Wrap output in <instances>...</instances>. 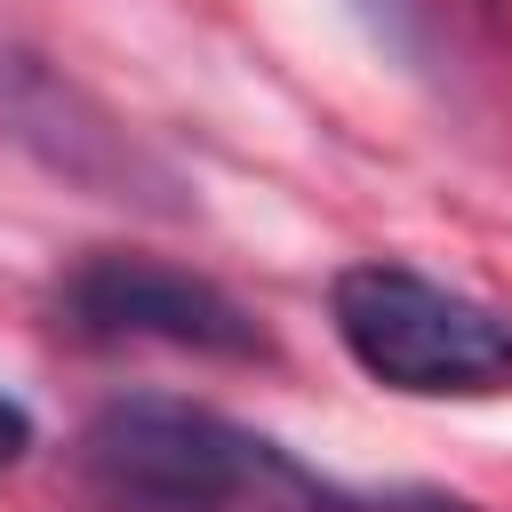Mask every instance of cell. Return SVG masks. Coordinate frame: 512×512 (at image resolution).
Listing matches in <instances>:
<instances>
[{"mask_svg": "<svg viewBox=\"0 0 512 512\" xmlns=\"http://www.w3.org/2000/svg\"><path fill=\"white\" fill-rule=\"evenodd\" d=\"M80 472L128 512H232L256 488L328 496L264 432H248L200 400H168V392H136V400L96 408L80 432Z\"/></svg>", "mask_w": 512, "mask_h": 512, "instance_id": "obj_1", "label": "cell"}, {"mask_svg": "<svg viewBox=\"0 0 512 512\" xmlns=\"http://www.w3.org/2000/svg\"><path fill=\"white\" fill-rule=\"evenodd\" d=\"M328 320L336 344L376 376L384 392L408 400H480L512 384V320L416 264H344L328 280Z\"/></svg>", "mask_w": 512, "mask_h": 512, "instance_id": "obj_2", "label": "cell"}, {"mask_svg": "<svg viewBox=\"0 0 512 512\" xmlns=\"http://www.w3.org/2000/svg\"><path fill=\"white\" fill-rule=\"evenodd\" d=\"M0 136L32 152L48 176L80 184L88 200H120L144 216H192V184L160 160L96 88H80L8 8H0Z\"/></svg>", "mask_w": 512, "mask_h": 512, "instance_id": "obj_3", "label": "cell"}, {"mask_svg": "<svg viewBox=\"0 0 512 512\" xmlns=\"http://www.w3.org/2000/svg\"><path fill=\"white\" fill-rule=\"evenodd\" d=\"M56 312L88 344H168V352H208V360H272L264 320L232 288H216L184 264H160V256H128V248H96L88 264H72L56 288Z\"/></svg>", "mask_w": 512, "mask_h": 512, "instance_id": "obj_4", "label": "cell"}, {"mask_svg": "<svg viewBox=\"0 0 512 512\" xmlns=\"http://www.w3.org/2000/svg\"><path fill=\"white\" fill-rule=\"evenodd\" d=\"M360 16L376 24V40L392 56H408L416 72L432 64V0H360Z\"/></svg>", "mask_w": 512, "mask_h": 512, "instance_id": "obj_5", "label": "cell"}, {"mask_svg": "<svg viewBox=\"0 0 512 512\" xmlns=\"http://www.w3.org/2000/svg\"><path fill=\"white\" fill-rule=\"evenodd\" d=\"M24 448H32V416H24L16 392H0V480L24 464Z\"/></svg>", "mask_w": 512, "mask_h": 512, "instance_id": "obj_6", "label": "cell"}, {"mask_svg": "<svg viewBox=\"0 0 512 512\" xmlns=\"http://www.w3.org/2000/svg\"><path fill=\"white\" fill-rule=\"evenodd\" d=\"M416 512H472V504H448V496H416Z\"/></svg>", "mask_w": 512, "mask_h": 512, "instance_id": "obj_7", "label": "cell"}, {"mask_svg": "<svg viewBox=\"0 0 512 512\" xmlns=\"http://www.w3.org/2000/svg\"><path fill=\"white\" fill-rule=\"evenodd\" d=\"M488 8H496V0H488Z\"/></svg>", "mask_w": 512, "mask_h": 512, "instance_id": "obj_8", "label": "cell"}]
</instances>
